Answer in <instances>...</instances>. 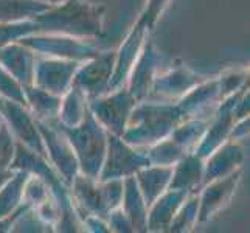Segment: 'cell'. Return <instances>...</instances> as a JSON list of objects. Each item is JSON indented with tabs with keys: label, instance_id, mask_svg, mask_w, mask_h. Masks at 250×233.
Listing matches in <instances>:
<instances>
[{
	"label": "cell",
	"instance_id": "cell-4",
	"mask_svg": "<svg viewBox=\"0 0 250 233\" xmlns=\"http://www.w3.org/2000/svg\"><path fill=\"white\" fill-rule=\"evenodd\" d=\"M132 97L127 93H117L112 98L95 101L92 105L93 114L103 125H106L107 129L117 135L125 134V120L132 107Z\"/></svg>",
	"mask_w": 250,
	"mask_h": 233
},
{
	"label": "cell",
	"instance_id": "cell-13",
	"mask_svg": "<svg viewBox=\"0 0 250 233\" xmlns=\"http://www.w3.org/2000/svg\"><path fill=\"white\" fill-rule=\"evenodd\" d=\"M27 95L31 101L34 110L42 117H50L56 114V110L61 107V103L58 98H55L51 92H47L45 89H31L27 87Z\"/></svg>",
	"mask_w": 250,
	"mask_h": 233
},
{
	"label": "cell",
	"instance_id": "cell-12",
	"mask_svg": "<svg viewBox=\"0 0 250 233\" xmlns=\"http://www.w3.org/2000/svg\"><path fill=\"white\" fill-rule=\"evenodd\" d=\"M202 176V165L201 159L197 155H188L182 162L179 163V167L176 169L174 180L171 182V190H184L191 188L199 182V179Z\"/></svg>",
	"mask_w": 250,
	"mask_h": 233
},
{
	"label": "cell",
	"instance_id": "cell-15",
	"mask_svg": "<svg viewBox=\"0 0 250 233\" xmlns=\"http://www.w3.org/2000/svg\"><path fill=\"white\" fill-rule=\"evenodd\" d=\"M14 155L13 139L8 127L2 123L0 125V169L8 168Z\"/></svg>",
	"mask_w": 250,
	"mask_h": 233
},
{
	"label": "cell",
	"instance_id": "cell-14",
	"mask_svg": "<svg viewBox=\"0 0 250 233\" xmlns=\"http://www.w3.org/2000/svg\"><path fill=\"white\" fill-rule=\"evenodd\" d=\"M22 176H23V172L19 176H16V179H13L5 188V191L0 194V218L8 216V212L13 210L17 201L21 199L23 182H25V179H22Z\"/></svg>",
	"mask_w": 250,
	"mask_h": 233
},
{
	"label": "cell",
	"instance_id": "cell-18",
	"mask_svg": "<svg viewBox=\"0 0 250 233\" xmlns=\"http://www.w3.org/2000/svg\"><path fill=\"white\" fill-rule=\"evenodd\" d=\"M0 125H2V120H0Z\"/></svg>",
	"mask_w": 250,
	"mask_h": 233
},
{
	"label": "cell",
	"instance_id": "cell-2",
	"mask_svg": "<svg viewBox=\"0 0 250 233\" xmlns=\"http://www.w3.org/2000/svg\"><path fill=\"white\" fill-rule=\"evenodd\" d=\"M83 126L73 127L72 131L65 129V132L70 134L72 145H75L78 154L83 155L85 174H87L89 179H95L100 168L103 152H104V135H103L100 126L93 123L90 115L89 123H85V118H83Z\"/></svg>",
	"mask_w": 250,
	"mask_h": 233
},
{
	"label": "cell",
	"instance_id": "cell-9",
	"mask_svg": "<svg viewBox=\"0 0 250 233\" xmlns=\"http://www.w3.org/2000/svg\"><path fill=\"white\" fill-rule=\"evenodd\" d=\"M0 56H2V63L6 64L5 67L16 76V80H19L25 84H31L33 80V70L34 67L31 65L30 59L31 55L30 51L25 48H17V47H8L5 50L0 51Z\"/></svg>",
	"mask_w": 250,
	"mask_h": 233
},
{
	"label": "cell",
	"instance_id": "cell-10",
	"mask_svg": "<svg viewBox=\"0 0 250 233\" xmlns=\"http://www.w3.org/2000/svg\"><path fill=\"white\" fill-rule=\"evenodd\" d=\"M47 10H50L48 3L36 2V0H0V21L31 17Z\"/></svg>",
	"mask_w": 250,
	"mask_h": 233
},
{
	"label": "cell",
	"instance_id": "cell-6",
	"mask_svg": "<svg viewBox=\"0 0 250 233\" xmlns=\"http://www.w3.org/2000/svg\"><path fill=\"white\" fill-rule=\"evenodd\" d=\"M110 70H112V56L109 55L100 56L93 63L81 68V72L73 80V85L78 87L84 95L89 93L97 97L101 92H104Z\"/></svg>",
	"mask_w": 250,
	"mask_h": 233
},
{
	"label": "cell",
	"instance_id": "cell-3",
	"mask_svg": "<svg viewBox=\"0 0 250 233\" xmlns=\"http://www.w3.org/2000/svg\"><path fill=\"white\" fill-rule=\"evenodd\" d=\"M76 194L87 209L93 210L97 214H104L120 204L123 197L122 182H112L103 188H97L90 184L89 177H76L75 182Z\"/></svg>",
	"mask_w": 250,
	"mask_h": 233
},
{
	"label": "cell",
	"instance_id": "cell-7",
	"mask_svg": "<svg viewBox=\"0 0 250 233\" xmlns=\"http://www.w3.org/2000/svg\"><path fill=\"white\" fill-rule=\"evenodd\" d=\"M239 171L231 172L229 177H224L222 180H218L213 185H210L205 190L202 196V207H201V221H207L210 216H213L214 212H218L224 204H227L231 197V193L236 187V182L239 180Z\"/></svg>",
	"mask_w": 250,
	"mask_h": 233
},
{
	"label": "cell",
	"instance_id": "cell-8",
	"mask_svg": "<svg viewBox=\"0 0 250 233\" xmlns=\"http://www.w3.org/2000/svg\"><path fill=\"white\" fill-rule=\"evenodd\" d=\"M76 70V64L64 63H45L39 67H34V75L38 73V81L42 87L48 89L47 92L62 93L67 89L70 76Z\"/></svg>",
	"mask_w": 250,
	"mask_h": 233
},
{
	"label": "cell",
	"instance_id": "cell-11",
	"mask_svg": "<svg viewBox=\"0 0 250 233\" xmlns=\"http://www.w3.org/2000/svg\"><path fill=\"white\" fill-rule=\"evenodd\" d=\"M169 168H157V169H149L143 171L139 174L142 193L145 196V204L151 205L156 202L157 196L163 191V188L167 187L169 176H171Z\"/></svg>",
	"mask_w": 250,
	"mask_h": 233
},
{
	"label": "cell",
	"instance_id": "cell-17",
	"mask_svg": "<svg viewBox=\"0 0 250 233\" xmlns=\"http://www.w3.org/2000/svg\"><path fill=\"white\" fill-rule=\"evenodd\" d=\"M64 2H67V0H45V3L48 5H62Z\"/></svg>",
	"mask_w": 250,
	"mask_h": 233
},
{
	"label": "cell",
	"instance_id": "cell-16",
	"mask_svg": "<svg viewBox=\"0 0 250 233\" xmlns=\"http://www.w3.org/2000/svg\"><path fill=\"white\" fill-rule=\"evenodd\" d=\"M11 172L10 171H3V169H0V187H2L3 184H6L8 180L11 179Z\"/></svg>",
	"mask_w": 250,
	"mask_h": 233
},
{
	"label": "cell",
	"instance_id": "cell-5",
	"mask_svg": "<svg viewBox=\"0 0 250 233\" xmlns=\"http://www.w3.org/2000/svg\"><path fill=\"white\" fill-rule=\"evenodd\" d=\"M146 165H149V159H145L143 155L127 149L122 140L117 139V137H112L110 149H109V165L106 171L103 172V179H106L107 176L114 177V176L131 174V172Z\"/></svg>",
	"mask_w": 250,
	"mask_h": 233
},
{
	"label": "cell",
	"instance_id": "cell-1",
	"mask_svg": "<svg viewBox=\"0 0 250 233\" xmlns=\"http://www.w3.org/2000/svg\"><path fill=\"white\" fill-rule=\"evenodd\" d=\"M65 5L56 8L53 11H44V14H38L36 25L42 30H56L65 31L70 34H100L101 27L89 22H83V19H93L101 21L100 10L90 6L78 0H67Z\"/></svg>",
	"mask_w": 250,
	"mask_h": 233
}]
</instances>
